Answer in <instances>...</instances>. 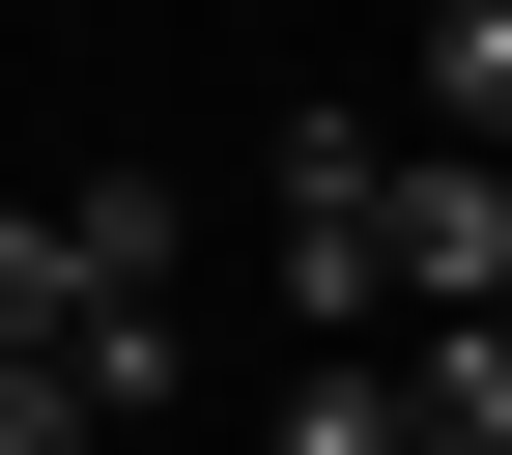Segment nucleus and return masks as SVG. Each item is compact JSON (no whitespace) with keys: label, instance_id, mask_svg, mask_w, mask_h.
<instances>
[{"label":"nucleus","instance_id":"obj_4","mask_svg":"<svg viewBox=\"0 0 512 455\" xmlns=\"http://www.w3.org/2000/svg\"><path fill=\"white\" fill-rule=\"evenodd\" d=\"M399 143H484V171H512V0H456V29H427V86H399Z\"/></svg>","mask_w":512,"mask_h":455},{"label":"nucleus","instance_id":"obj_3","mask_svg":"<svg viewBox=\"0 0 512 455\" xmlns=\"http://www.w3.org/2000/svg\"><path fill=\"white\" fill-rule=\"evenodd\" d=\"M171 399H200V342H171V285H143V313H86V427H114V455H171Z\"/></svg>","mask_w":512,"mask_h":455},{"label":"nucleus","instance_id":"obj_7","mask_svg":"<svg viewBox=\"0 0 512 455\" xmlns=\"http://www.w3.org/2000/svg\"><path fill=\"white\" fill-rule=\"evenodd\" d=\"M285 455H399V370H285Z\"/></svg>","mask_w":512,"mask_h":455},{"label":"nucleus","instance_id":"obj_2","mask_svg":"<svg viewBox=\"0 0 512 455\" xmlns=\"http://www.w3.org/2000/svg\"><path fill=\"white\" fill-rule=\"evenodd\" d=\"M399 455H512V313H427L399 342Z\"/></svg>","mask_w":512,"mask_h":455},{"label":"nucleus","instance_id":"obj_1","mask_svg":"<svg viewBox=\"0 0 512 455\" xmlns=\"http://www.w3.org/2000/svg\"><path fill=\"white\" fill-rule=\"evenodd\" d=\"M370 285H399V313H512V171H484V143H399V200H370Z\"/></svg>","mask_w":512,"mask_h":455},{"label":"nucleus","instance_id":"obj_6","mask_svg":"<svg viewBox=\"0 0 512 455\" xmlns=\"http://www.w3.org/2000/svg\"><path fill=\"white\" fill-rule=\"evenodd\" d=\"M29 342H86V256H57V200H0V370Z\"/></svg>","mask_w":512,"mask_h":455},{"label":"nucleus","instance_id":"obj_5","mask_svg":"<svg viewBox=\"0 0 512 455\" xmlns=\"http://www.w3.org/2000/svg\"><path fill=\"white\" fill-rule=\"evenodd\" d=\"M57 256H86V313H143V285H171V171H86V200H57Z\"/></svg>","mask_w":512,"mask_h":455}]
</instances>
